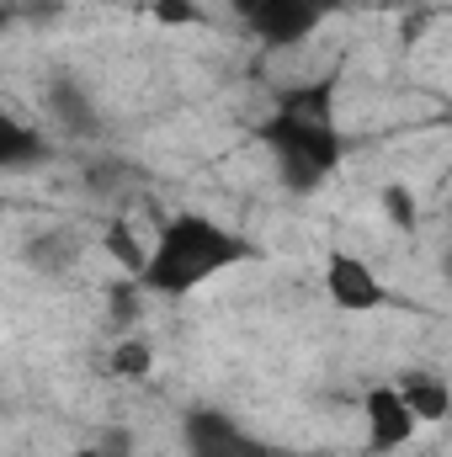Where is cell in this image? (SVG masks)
Listing matches in <instances>:
<instances>
[{"label":"cell","instance_id":"6da1fadb","mask_svg":"<svg viewBox=\"0 0 452 457\" xmlns=\"http://www.w3.org/2000/svg\"><path fill=\"white\" fill-rule=\"evenodd\" d=\"M250 239H239L234 228L213 224L203 213H181L160 228L155 250H144V266H138V287L144 293H160V298H181L192 287H203L208 277H219L224 266L250 261Z\"/></svg>","mask_w":452,"mask_h":457},{"label":"cell","instance_id":"7a4b0ae2","mask_svg":"<svg viewBox=\"0 0 452 457\" xmlns=\"http://www.w3.org/2000/svg\"><path fill=\"white\" fill-rule=\"evenodd\" d=\"M266 144L277 149V170H282V187L309 197L340 160V138L331 122H314V117H282L266 128Z\"/></svg>","mask_w":452,"mask_h":457},{"label":"cell","instance_id":"3957f363","mask_svg":"<svg viewBox=\"0 0 452 457\" xmlns=\"http://www.w3.org/2000/svg\"><path fill=\"white\" fill-rule=\"evenodd\" d=\"M336 5L340 0H261L245 21H250V32H255L266 48H293V43H304Z\"/></svg>","mask_w":452,"mask_h":457},{"label":"cell","instance_id":"277c9868","mask_svg":"<svg viewBox=\"0 0 452 457\" xmlns=\"http://www.w3.org/2000/svg\"><path fill=\"white\" fill-rule=\"evenodd\" d=\"M325 293H331V303L346 309V314H372V309L383 303L378 271H372L367 261L346 255V250H331V255H325Z\"/></svg>","mask_w":452,"mask_h":457},{"label":"cell","instance_id":"5b68a950","mask_svg":"<svg viewBox=\"0 0 452 457\" xmlns=\"http://www.w3.org/2000/svg\"><path fill=\"white\" fill-rule=\"evenodd\" d=\"M187 453L192 457H282L277 447L245 436V431H239L229 415H219V410H197V415L187 420Z\"/></svg>","mask_w":452,"mask_h":457},{"label":"cell","instance_id":"8992f818","mask_svg":"<svg viewBox=\"0 0 452 457\" xmlns=\"http://www.w3.org/2000/svg\"><path fill=\"white\" fill-rule=\"evenodd\" d=\"M362 415H367V442H372V453H394V447H405L410 436H415V415H410V404L399 399V388H372L367 394V404H362Z\"/></svg>","mask_w":452,"mask_h":457},{"label":"cell","instance_id":"52a82bcc","mask_svg":"<svg viewBox=\"0 0 452 457\" xmlns=\"http://www.w3.org/2000/svg\"><path fill=\"white\" fill-rule=\"evenodd\" d=\"M394 388H399V399L410 404V415H415V420H448L452 394H448V383H442L437 372H405Z\"/></svg>","mask_w":452,"mask_h":457},{"label":"cell","instance_id":"ba28073f","mask_svg":"<svg viewBox=\"0 0 452 457\" xmlns=\"http://www.w3.org/2000/svg\"><path fill=\"white\" fill-rule=\"evenodd\" d=\"M43 160V138L32 128H21L16 117L0 112V170H21V165H38Z\"/></svg>","mask_w":452,"mask_h":457},{"label":"cell","instance_id":"9c48e42d","mask_svg":"<svg viewBox=\"0 0 452 457\" xmlns=\"http://www.w3.org/2000/svg\"><path fill=\"white\" fill-rule=\"evenodd\" d=\"M48 112L59 117L70 133H91L96 128V107L86 102V91L80 86H70V80H59L54 91H48Z\"/></svg>","mask_w":452,"mask_h":457},{"label":"cell","instance_id":"30bf717a","mask_svg":"<svg viewBox=\"0 0 452 457\" xmlns=\"http://www.w3.org/2000/svg\"><path fill=\"white\" fill-rule=\"evenodd\" d=\"M27 255H32L43 271H64V266H75L80 245H75L70 234H43V239H32V245H27Z\"/></svg>","mask_w":452,"mask_h":457},{"label":"cell","instance_id":"8fae6325","mask_svg":"<svg viewBox=\"0 0 452 457\" xmlns=\"http://www.w3.org/2000/svg\"><path fill=\"white\" fill-rule=\"evenodd\" d=\"M149 367H155V356L144 341H122L113 351V372H122V378H149Z\"/></svg>","mask_w":452,"mask_h":457},{"label":"cell","instance_id":"7c38bea8","mask_svg":"<svg viewBox=\"0 0 452 457\" xmlns=\"http://www.w3.org/2000/svg\"><path fill=\"white\" fill-rule=\"evenodd\" d=\"M107 250H113V261L122 266V271H133V277H138V266H144V250H138V239H133L122 224L107 228Z\"/></svg>","mask_w":452,"mask_h":457},{"label":"cell","instance_id":"4fadbf2b","mask_svg":"<svg viewBox=\"0 0 452 457\" xmlns=\"http://www.w3.org/2000/svg\"><path fill=\"white\" fill-rule=\"evenodd\" d=\"M383 213L394 219V228H415V197H410V187H383Z\"/></svg>","mask_w":452,"mask_h":457},{"label":"cell","instance_id":"5bb4252c","mask_svg":"<svg viewBox=\"0 0 452 457\" xmlns=\"http://www.w3.org/2000/svg\"><path fill=\"white\" fill-rule=\"evenodd\" d=\"M155 16H160V21H171V27H181V21H192V16H197V5H192V0H155Z\"/></svg>","mask_w":452,"mask_h":457},{"label":"cell","instance_id":"9a60e30c","mask_svg":"<svg viewBox=\"0 0 452 457\" xmlns=\"http://www.w3.org/2000/svg\"><path fill=\"white\" fill-rule=\"evenodd\" d=\"M75 457H133L128 447H113V442H102V447H80Z\"/></svg>","mask_w":452,"mask_h":457},{"label":"cell","instance_id":"2e32d148","mask_svg":"<svg viewBox=\"0 0 452 457\" xmlns=\"http://www.w3.org/2000/svg\"><path fill=\"white\" fill-rule=\"evenodd\" d=\"M113 309H117V320H133V293H128V287H117Z\"/></svg>","mask_w":452,"mask_h":457},{"label":"cell","instance_id":"e0dca14e","mask_svg":"<svg viewBox=\"0 0 452 457\" xmlns=\"http://www.w3.org/2000/svg\"><path fill=\"white\" fill-rule=\"evenodd\" d=\"M5 27H11V5H0V32H5Z\"/></svg>","mask_w":452,"mask_h":457}]
</instances>
